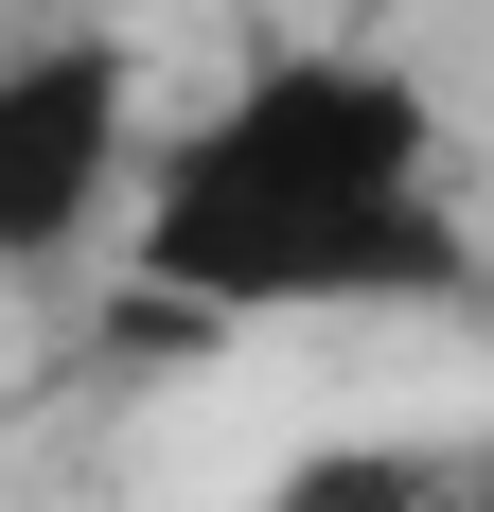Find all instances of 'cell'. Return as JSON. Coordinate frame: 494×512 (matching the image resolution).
<instances>
[{
  "label": "cell",
  "instance_id": "1",
  "mask_svg": "<svg viewBox=\"0 0 494 512\" xmlns=\"http://www.w3.org/2000/svg\"><path fill=\"white\" fill-rule=\"evenodd\" d=\"M124 248L177 318H353V301H459L477 230L442 177V106L389 53H265L142 159Z\"/></svg>",
  "mask_w": 494,
  "mask_h": 512
},
{
  "label": "cell",
  "instance_id": "3",
  "mask_svg": "<svg viewBox=\"0 0 494 512\" xmlns=\"http://www.w3.org/2000/svg\"><path fill=\"white\" fill-rule=\"evenodd\" d=\"M442 495H459V477L424 460V442H318L265 512H442Z\"/></svg>",
  "mask_w": 494,
  "mask_h": 512
},
{
  "label": "cell",
  "instance_id": "2",
  "mask_svg": "<svg viewBox=\"0 0 494 512\" xmlns=\"http://www.w3.org/2000/svg\"><path fill=\"white\" fill-rule=\"evenodd\" d=\"M142 177V71L124 36H36L0 53V265H71Z\"/></svg>",
  "mask_w": 494,
  "mask_h": 512
}]
</instances>
